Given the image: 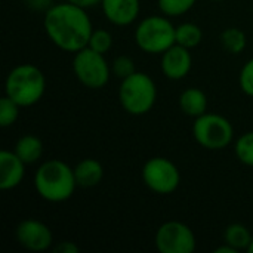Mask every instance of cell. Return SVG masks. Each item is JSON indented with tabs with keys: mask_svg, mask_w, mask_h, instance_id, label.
I'll list each match as a JSON object with an SVG mask.
<instances>
[{
	"mask_svg": "<svg viewBox=\"0 0 253 253\" xmlns=\"http://www.w3.org/2000/svg\"><path fill=\"white\" fill-rule=\"evenodd\" d=\"M43 28L56 47L70 53L86 47L93 31L87 9L67 0L53 3L44 10Z\"/></svg>",
	"mask_w": 253,
	"mask_h": 253,
	"instance_id": "1",
	"label": "cell"
},
{
	"mask_svg": "<svg viewBox=\"0 0 253 253\" xmlns=\"http://www.w3.org/2000/svg\"><path fill=\"white\" fill-rule=\"evenodd\" d=\"M34 188L43 200L62 203L68 200L77 188L74 169L59 159L46 160L34 173Z\"/></svg>",
	"mask_w": 253,
	"mask_h": 253,
	"instance_id": "2",
	"label": "cell"
},
{
	"mask_svg": "<svg viewBox=\"0 0 253 253\" xmlns=\"http://www.w3.org/2000/svg\"><path fill=\"white\" fill-rule=\"evenodd\" d=\"M44 92L46 77L43 71L33 64L13 67L4 80V95L24 108L36 105L43 98Z\"/></svg>",
	"mask_w": 253,
	"mask_h": 253,
	"instance_id": "3",
	"label": "cell"
},
{
	"mask_svg": "<svg viewBox=\"0 0 253 253\" xmlns=\"http://www.w3.org/2000/svg\"><path fill=\"white\" fill-rule=\"evenodd\" d=\"M119 101L123 110L130 116H144L150 113L157 101L156 82L147 73L135 71L122 80Z\"/></svg>",
	"mask_w": 253,
	"mask_h": 253,
	"instance_id": "4",
	"label": "cell"
},
{
	"mask_svg": "<svg viewBox=\"0 0 253 253\" xmlns=\"http://www.w3.org/2000/svg\"><path fill=\"white\" fill-rule=\"evenodd\" d=\"M176 25L166 15H150L142 18L133 33L136 46L148 55H162L175 42Z\"/></svg>",
	"mask_w": 253,
	"mask_h": 253,
	"instance_id": "5",
	"label": "cell"
},
{
	"mask_svg": "<svg viewBox=\"0 0 253 253\" xmlns=\"http://www.w3.org/2000/svg\"><path fill=\"white\" fill-rule=\"evenodd\" d=\"M193 136L200 147L211 151H219L234 141V127L227 117L215 113H205L194 119Z\"/></svg>",
	"mask_w": 253,
	"mask_h": 253,
	"instance_id": "6",
	"label": "cell"
},
{
	"mask_svg": "<svg viewBox=\"0 0 253 253\" xmlns=\"http://www.w3.org/2000/svg\"><path fill=\"white\" fill-rule=\"evenodd\" d=\"M73 71L76 79L87 89H102L110 82L111 64L107 62L105 55L90 47H83L74 53Z\"/></svg>",
	"mask_w": 253,
	"mask_h": 253,
	"instance_id": "7",
	"label": "cell"
},
{
	"mask_svg": "<svg viewBox=\"0 0 253 253\" xmlns=\"http://www.w3.org/2000/svg\"><path fill=\"white\" fill-rule=\"evenodd\" d=\"M141 176L145 187L160 196L172 194L181 184L178 166L166 157H153L147 160L142 166Z\"/></svg>",
	"mask_w": 253,
	"mask_h": 253,
	"instance_id": "8",
	"label": "cell"
},
{
	"mask_svg": "<svg viewBox=\"0 0 253 253\" xmlns=\"http://www.w3.org/2000/svg\"><path fill=\"white\" fill-rule=\"evenodd\" d=\"M157 251L162 253H193L196 251V236L193 230L179 221H166L154 236Z\"/></svg>",
	"mask_w": 253,
	"mask_h": 253,
	"instance_id": "9",
	"label": "cell"
},
{
	"mask_svg": "<svg viewBox=\"0 0 253 253\" xmlns=\"http://www.w3.org/2000/svg\"><path fill=\"white\" fill-rule=\"evenodd\" d=\"M15 237L19 246L30 252H44L53 243L50 228L39 219H24L15 230Z\"/></svg>",
	"mask_w": 253,
	"mask_h": 253,
	"instance_id": "10",
	"label": "cell"
},
{
	"mask_svg": "<svg viewBox=\"0 0 253 253\" xmlns=\"http://www.w3.org/2000/svg\"><path fill=\"white\" fill-rule=\"evenodd\" d=\"M160 56V68L166 79L182 80L190 74L193 67V56L190 49L175 43Z\"/></svg>",
	"mask_w": 253,
	"mask_h": 253,
	"instance_id": "11",
	"label": "cell"
},
{
	"mask_svg": "<svg viewBox=\"0 0 253 253\" xmlns=\"http://www.w3.org/2000/svg\"><path fill=\"white\" fill-rule=\"evenodd\" d=\"M99 6L107 21L117 27L133 24L141 12L139 0H101Z\"/></svg>",
	"mask_w": 253,
	"mask_h": 253,
	"instance_id": "12",
	"label": "cell"
},
{
	"mask_svg": "<svg viewBox=\"0 0 253 253\" xmlns=\"http://www.w3.org/2000/svg\"><path fill=\"white\" fill-rule=\"evenodd\" d=\"M25 163L16 156L15 151H0V188L9 191L16 188L25 176Z\"/></svg>",
	"mask_w": 253,
	"mask_h": 253,
	"instance_id": "13",
	"label": "cell"
},
{
	"mask_svg": "<svg viewBox=\"0 0 253 253\" xmlns=\"http://www.w3.org/2000/svg\"><path fill=\"white\" fill-rule=\"evenodd\" d=\"M74 176L77 187L80 188H93L101 184L104 178V168L95 159H83L74 168Z\"/></svg>",
	"mask_w": 253,
	"mask_h": 253,
	"instance_id": "14",
	"label": "cell"
},
{
	"mask_svg": "<svg viewBox=\"0 0 253 253\" xmlns=\"http://www.w3.org/2000/svg\"><path fill=\"white\" fill-rule=\"evenodd\" d=\"M179 107L188 117H199L208 113V96L199 87H188L179 95Z\"/></svg>",
	"mask_w": 253,
	"mask_h": 253,
	"instance_id": "15",
	"label": "cell"
},
{
	"mask_svg": "<svg viewBox=\"0 0 253 253\" xmlns=\"http://www.w3.org/2000/svg\"><path fill=\"white\" fill-rule=\"evenodd\" d=\"M13 151L25 165H33L42 159L43 144L36 135H24L16 141Z\"/></svg>",
	"mask_w": 253,
	"mask_h": 253,
	"instance_id": "16",
	"label": "cell"
},
{
	"mask_svg": "<svg viewBox=\"0 0 253 253\" xmlns=\"http://www.w3.org/2000/svg\"><path fill=\"white\" fill-rule=\"evenodd\" d=\"M203 40V31L200 25L196 22H182L176 25L175 30V42L176 44H181L187 49H194L197 47Z\"/></svg>",
	"mask_w": 253,
	"mask_h": 253,
	"instance_id": "17",
	"label": "cell"
},
{
	"mask_svg": "<svg viewBox=\"0 0 253 253\" xmlns=\"http://www.w3.org/2000/svg\"><path fill=\"white\" fill-rule=\"evenodd\" d=\"M253 236L251 234L249 228L245 227L243 224H231L224 231V243L233 246L239 252L248 251Z\"/></svg>",
	"mask_w": 253,
	"mask_h": 253,
	"instance_id": "18",
	"label": "cell"
},
{
	"mask_svg": "<svg viewBox=\"0 0 253 253\" xmlns=\"http://www.w3.org/2000/svg\"><path fill=\"white\" fill-rule=\"evenodd\" d=\"M221 44L228 53L239 55V53L245 52V49L248 46L246 33L237 27H228L221 33Z\"/></svg>",
	"mask_w": 253,
	"mask_h": 253,
	"instance_id": "19",
	"label": "cell"
},
{
	"mask_svg": "<svg viewBox=\"0 0 253 253\" xmlns=\"http://www.w3.org/2000/svg\"><path fill=\"white\" fill-rule=\"evenodd\" d=\"M197 0H157L159 9L163 15L169 18L181 16L190 12Z\"/></svg>",
	"mask_w": 253,
	"mask_h": 253,
	"instance_id": "20",
	"label": "cell"
},
{
	"mask_svg": "<svg viewBox=\"0 0 253 253\" xmlns=\"http://www.w3.org/2000/svg\"><path fill=\"white\" fill-rule=\"evenodd\" d=\"M234 153L243 165L253 168V130L237 138L234 142Z\"/></svg>",
	"mask_w": 253,
	"mask_h": 253,
	"instance_id": "21",
	"label": "cell"
},
{
	"mask_svg": "<svg viewBox=\"0 0 253 253\" xmlns=\"http://www.w3.org/2000/svg\"><path fill=\"white\" fill-rule=\"evenodd\" d=\"M19 108L21 105H18L13 99L4 95L0 99V126L10 127L12 125H15L19 117Z\"/></svg>",
	"mask_w": 253,
	"mask_h": 253,
	"instance_id": "22",
	"label": "cell"
},
{
	"mask_svg": "<svg viewBox=\"0 0 253 253\" xmlns=\"http://www.w3.org/2000/svg\"><path fill=\"white\" fill-rule=\"evenodd\" d=\"M111 46H113L111 33L105 28H93L90 39H89V43H87V47L105 55L111 49Z\"/></svg>",
	"mask_w": 253,
	"mask_h": 253,
	"instance_id": "23",
	"label": "cell"
},
{
	"mask_svg": "<svg viewBox=\"0 0 253 253\" xmlns=\"http://www.w3.org/2000/svg\"><path fill=\"white\" fill-rule=\"evenodd\" d=\"M136 71L135 68V62L130 56H126V55H120V56H116L111 62V74L120 80L129 77L130 74H133Z\"/></svg>",
	"mask_w": 253,
	"mask_h": 253,
	"instance_id": "24",
	"label": "cell"
},
{
	"mask_svg": "<svg viewBox=\"0 0 253 253\" xmlns=\"http://www.w3.org/2000/svg\"><path fill=\"white\" fill-rule=\"evenodd\" d=\"M239 83L242 90L253 98V58L249 59L240 70V76H239Z\"/></svg>",
	"mask_w": 253,
	"mask_h": 253,
	"instance_id": "25",
	"label": "cell"
},
{
	"mask_svg": "<svg viewBox=\"0 0 253 253\" xmlns=\"http://www.w3.org/2000/svg\"><path fill=\"white\" fill-rule=\"evenodd\" d=\"M79 251L80 248L74 242H68V240H62L53 248L55 253H79Z\"/></svg>",
	"mask_w": 253,
	"mask_h": 253,
	"instance_id": "26",
	"label": "cell"
},
{
	"mask_svg": "<svg viewBox=\"0 0 253 253\" xmlns=\"http://www.w3.org/2000/svg\"><path fill=\"white\" fill-rule=\"evenodd\" d=\"M67 1H71V3H74L77 6L84 7V9H90V7H93V6L101 3V0H67Z\"/></svg>",
	"mask_w": 253,
	"mask_h": 253,
	"instance_id": "27",
	"label": "cell"
},
{
	"mask_svg": "<svg viewBox=\"0 0 253 253\" xmlns=\"http://www.w3.org/2000/svg\"><path fill=\"white\" fill-rule=\"evenodd\" d=\"M27 1L30 6H34L37 9H44V10H47V7L52 6L50 0H27Z\"/></svg>",
	"mask_w": 253,
	"mask_h": 253,
	"instance_id": "28",
	"label": "cell"
},
{
	"mask_svg": "<svg viewBox=\"0 0 253 253\" xmlns=\"http://www.w3.org/2000/svg\"><path fill=\"white\" fill-rule=\"evenodd\" d=\"M239 251L237 249H234L233 246H230V245H227V243H224L222 246H219V248H216L215 249V253H237Z\"/></svg>",
	"mask_w": 253,
	"mask_h": 253,
	"instance_id": "29",
	"label": "cell"
},
{
	"mask_svg": "<svg viewBox=\"0 0 253 253\" xmlns=\"http://www.w3.org/2000/svg\"><path fill=\"white\" fill-rule=\"evenodd\" d=\"M248 252L253 253V239L252 242H251V245H249V248H248Z\"/></svg>",
	"mask_w": 253,
	"mask_h": 253,
	"instance_id": "30",
	"label": "cell"
},
{
	"mask_svg": "<svg viewBox=\"0 0 253 253\" xmlns=\"http://www.w3.org/2000/svg\"><path fill=\"white\" fill-rule=\"evenodd\" d=\"M213 1H224V0H213Z\"/></svg>",
	"mask_w": 253,
	"mask_h": 253,
	"instance_id": "31",
	"label": "cell"
}]
</instances>
